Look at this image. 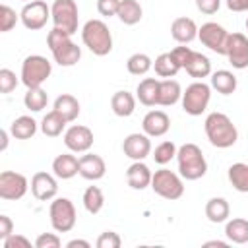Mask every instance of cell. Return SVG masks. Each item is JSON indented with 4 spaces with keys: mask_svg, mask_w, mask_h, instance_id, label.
Returning a JSON list of instances; mask_svg holds the SVG:
<instances>
[{
    "mask_svg": "<svg viewBox=\"0 0 248 248\" xmlns=\"http://www.w3.org/2000/svg\"><path fill=\"white\" fill-rule=\"evenodd\" d=\"M203 132L217 149H229L238 140V130L225 112H209L203 120Z\"/></svg>",
    "mask_w": 248,
    "mask_h": 248,
    "instance_id": "1",
    "label": "cell"
},
{
    "mask_svg": "<svg viewBox=\"0 0 248 248\" xmlns=\"http://www.w3.org/2000/svg\"><path fill=\"white\" fill-rule=\"evenodd\" d=\"M46 45L48 50L54 58V62L62 68H70L76 66L81 58V48L72 41V35H68L66 31L52 27L46 35Z\"/></svg>",
    "mask_w": 248,
    "mask_h": 248,
    "instance_id": "2",
    "label": "cell"
},
{
    "mask_svg": "<svg viewBox=\"0 0 248 248\" xmlns=\"http://www.w3.org/2000/svg\"><path fill=\"white\" fill-rule=\"evenodd\" d=\"M176 163H178V174L184 180H198L207 172V161L202 147L190 141L178 147Z\"/></svg>",
    "mask_w": 248,
    "mask_h": 248,
    "instance_id": "3",
    "label": "cell"
},
{
    "mask_svg": "<svg viewBox=\"0 0 248 248\" xmlns=\"http://www.w3.org/2000/svg\"><path fill=\"white\" fill-rule=\"evenodd\" d=\"M81 41L95 56H107L112 50V33L103 19H87L81 27Z\"/></svg>",
    "mask_w": 248,
    "mask_h": 248,
    "instance_id": "4",
    "label": "cell"
},
{
    "mask_svg": "<svg viewBox=\"0 0 248 248\" xmlns=\"http://www.w3.org/2000/svg\"><path fill=\"white\" fill-rule=\"evenodd\" d=\"M151 190L157 196H161L163 200L174 202V200H180L184 196V180H182V176L178 172L161 167L159 170L153 172Z\"/></svg>",
    "mask_w": 248,
    "mask_h": 248,
    "instance_id": "5",
    "label": "cell"
},
{
    "mask_svg": "<svg viewBox=\"0 0 248 248\" xmlns=\"http://www.w3.org/2000/svg\"><path fill=\"white\" fill-rule=\"evenodd\" d=\"M182 110L190 116H200L207 110V105L211 101V85H207L203 79H196L182 91Z\"/></svg>",
    "mask_w": 248,
    "mask_h": 248,
    "instance_id": "6",
    "label": "cell"
},
{
    "mask_svg": "<svg viewBox=\"0 0 248 248\" xmlns=\"http://www.w3.org/2000/svg\"><path fill=\"white\" fill-rule=\"evenodd\" d=\"M52 74V64L41 54H29L21 62L19 79L25 87H41Z\"/></svg>",
    "mask_w": 248,
    "mask_h": 248,
    "instance_id": "7",
    "label": "cell"
},
{
    "mask_svg": "<svg viewBox=\"0 0 248 248\" xmlns=\"http://www.w3.org/2000/svg\"><path fill=\"white\" fill-rule=\"evenodd\" d=\"M48 219H50V227L56 232H70L78 221L74 202L70 198H54L48 207Z\"/></svg>",
    "mask_w": 248,
    "mask_h": 248,
    "instance_id": "8",
    "label": "cell"
},
{
    "mask_svg": "<svg viewBox=\"0 0 248 248\" xmlns=\"http://www.w3.org/2000/svg\"><path fill=\"white\" fill-rule=\"evenodd\" d=\"M50 19L54 27L66 31L68 35H74L79 23L78 2L76 0H54L50 6Z\"/></svg>",
    "mask_w": 248,
    "mask_h": 248,
    "instance_id": "9",
    "label": "cell"
},
{
    "mask_svg": "<svg viewBox=\"0 0 248 248\" xmlns=\"http://www.w3.org/2000/svg\"><path fill=\"white\" fill-rule=\"evenodd\" d=\"M19 19H21V23H23L25 29L39 31L50 19V6L46 2H43V0L25 2L23 8H21V12H19Z\"/></svg>",
    "mask_w": 248,
    "mask_h": 248,
    "instance_id": "10",
    "label": "cell"
},
{
    "mask_svg": "<svg viewBox=\"0 0 248 248\" xmlns=\"http://www.w3.org/2000/svg\"><path fill=\"white\" fill-rule=\"evenodd\" d=\"M198 39L202 41L203 46H207L215 54H225L227 52V39L229 31L215 23V21H205L202 27H198Z\"/></svg>",
    "mask_w": 248,
    "mask_h": 248,
    "instance_id": "11",
    "label": "cell"
},
{
    "mask_svg": "<svg viewBox=\"0 0 248 248\" xmlns=\"http://www.w3.org/2000/svg\"><path fill=\"white\" fill-rule=\"evenodd\" d=\"M29 188H31V184L21 172H16V170L0 172V198L2 200H6V202L21 200Z\"/></svg>",
    "mask_w": 248,
    "mask_h": 248,
    "instance_id": "12",
    "label": "cell"
},
{
    "mask_svg": "<svg viewBox=\"0 0 248 248\" xmlns=\"http://www.w3.org/2000/svg\"><path fill=\"white\" fill-rule=\"evenodd\" d=\"M225 56L229 58V62L234 70L248 68V35L238 33V31L229 33Z\"/></svg>",
    "mask_w": 248,
    "mask_h": 248,
    "instance_id": "13",
    "label": "cell"
},
{
    "mask_svg": "<svg viewBox=\"0 0 248 248\" xmlns=\"http://www.w3.org/2000/svg\"><path fill=\"white\" fill-rule=\"evenodd\" d=\"M93 141H95V138H93L91 128H87L83 124H72L64 132V145L72 153H87L91 149Z\"/></svg>",
    "mask_w": 248,
    "mask_h": 248,
    "instance_id": "14",
    "label": "cell"
},
{
    "mask_svg": "<svg viewBox=\"0 0 248 248\" xmlns=\"http://www.w3.org/2000/svg\"><path fill=\"white\" fill-rule=\"evenodd\" d=\"M31 194L39 202H52L58 194V180L56 174L39 170L31 176Z\"/></svg>",
    "mask_w": 248,
    "mask_h": 248,
    "instance_id": "15",
    "label": "cell"
},
{
    "mask_svg": "<svg viewBox=\"0 0 248 248\" xmlns=\"http://www.w3.org/2000/svg\"><path fill=\"white\" fill-rule=\"evenodd\" d=\"M122 151L132 161H143L147 155H151V138L147 134H128L122 141Z\"/></svg>",
    "mask_w": 248,
    "mask_h": 248,
    "instance_id": "16",
    "label": "cell"
},
{
    "mask_svg": "<svg viewBox=\"0 0 248 248\" xmlns=\"http://www.w3.org/2000/svg\"><path fill=\"white\" fill-rule=\"evenodd\" d=\"M141 130L149 138H161L170 130V116L165 110H149L141 120Z\"/></svg>",
    "mask_w": 248,
    "mask_h": 248,
    "instance_id": "17",
    "label": "cell"
},
{
    "mask_svg": "<svg viewBox=\"0 0 248 248\" xmlns=\"http://www.w3.org/2000/svg\"><path fill=\"white\" fill-rule=\"evenodd\" d=\"M107 172V165L105 159L97 153H85L79 157V176L85 180H101Z\"/></svg>",
    "mask_w": 248,
    "mask_h": 248,
    "instance_id": "18",
    "label": "cell"
},
{
    "mask_svg": "<svg viewBox=\"0 0 248 248\" xmlns=\"http://www.w3.org/2000/svg\"><path fill=\"white\" fill-rule=\"evenodd\" d=\"M170 37L178 45H188L198 37V25L192 17L180 16L170 23Z\"/></svg>",
    "mask_w": 248,
    "mask_h": 248,
    "instance_id": "19",
    "label": "cell"
},
{
    "mask_svg": "<svg viewBox=\"0 0 248 248\" xmlns=\"http://www.w3.org/2000/svg\"><path fill=\"white\" fill-rule=\"evenodd\" d=\"M151 178H153V172L143 161H134L126 169V182L134 190H145L147 186H151Z\"/></svg>",
    "mask_w": 248,
    "mask_h": 248,
    "instance_id": "20",
    "label": "cell"
},
{
    "mask_svg": "<svg viewBox=\"0 0 248 248\" xmlns=\"http://www.w3.org/2000/svg\"><path fill=\"white\" fill-rule=\"evenodd\" d=\"M52 172L60 180H70L76 174H79V159L72 153L56 155L54 161H52Z\"/></svg>",
    "mask_w": 248,
    "mask_h": 248,
    "instance_id": "21",
    "label": "cell"
},
{
    "mask_svg": "<svg viewBox=\"0 0 248 248\" xmlns=\"http://www.w3.org/2000/svg\"><path fill=\"white\" fill-rule=\"evenodd\" d=\"M182 99V87L176 79L167 78V79H159V97H157V105L161 107H172Z\"/></svg>",
    "mask_w": 248,
    "mask_h": 248,
    "instance_id": "22",
    "label": "cell"
},
{
    "mask_svg": "<svg viewBox=\"0 0 248 248\" xmlns=\"http://www.w3.org/2000/svg\"><path fill=\"white\" fill-rule=\"evenodd\" d=\"M159 97V79L157 78H143L136 87V99L143 107H155Z\"/></svg>",
    "mask_w": 248,
    "mask_h": 248,
    "instance_id": "23",
    "label": "cell"
},
{
    "mask_svg": "<svg viewBox=\"0 0 248 248\" xmlns=\"http://www.w3.org/2000/svg\"><path fill=\"white\" fill-rule=\"evenodd\" d=\"M209 85H211V89H215L221 95H231L236 91L238 79L231 70H217V72H211V83Z\"/></svg>",
    "mask_w": 248,
    "mask_h": 248,
    "instance_id": "24",
    "label": "cell"
},
{
    "mask_svg": "<svg viewBox=\"0 0 248 248\" xmlns=\"http://www.w3.org/2000/svg\"><path fill=\"white\" fill-rule=\"evenodd\" d=\"M110 108L116 116L120 118H128L134 114L136 110V97L130 91H116L110 97Z\"/></svg>",
    "mask_w": 248,
    "mask_h": 248,
    "instance_id": "25",
    "label": "cell"
},
{
    "mask_svg": "<svg viewBox=\"0 0 248 248\" xmlns=\"http://www.w3.org/2000/svg\"><path fill=\"white\" fill-rule=\"evenodd\" d=\"M184 70H186V74L190 78H196V79L209 78L211 76V60L205 54L194 50L192 56H190V60H188V64L184 66Z\"/></svg>",
    "mask_w": 248,
    "mask_h": 248,
    "instance_id": "26",
    "label": "cell"
},
{
    "mask_svg": "<svg viewBox=\"0 0 248 248\" xmlns=\"http://www.w3.org/2000/svg\"><path fill=\"white\" fill-rule=\"evenodd\" d=\"M225 236L229 242L234 244H246L248 242V219L232 217L225 221Z\"/></svg>",
    "mask_w": 248,
    "mask_h": 248,
    "instance_id": "27",
    "label": "cell"
},
{
    "mask_svg": "<svg viewBox=\"0 0 248 248\" xmlns=\"http://www.w3.org/2000/svg\"><path fill=\"white\" fill-rule=\"evenodd\" d=\"M66 118L60 114V112H56L54 108L50 110V112H46L45 116H43V120H41V132L46 136V138H58L60 134H64L66 132Z\"/></svg>",
    "mask_w": 248,
    "mask_h": 248,
    "instance_id": "28",
    "label": "cell"
},
{
    "mask_svg": "<svg viewBox=\"0 0 248 248\" xmlns=\"http://www.w3.org/2000/svg\"><path fill=\"white\" fill-rule=\"evenodd\" d=\"M56 112H60L66 122H74L78 116H79V101L70 95V93H62L54 99V107H52Z\"/></svg>",
    "mask_w": 248,
    "mask_h": 248,
    "instance_id": "29",
    "label": "cell"
},
{
    "mask_svg": "<svg viewBox=\"0 0 248 248\" xmlns=\"http://www.w3.org/2000/svg\"><path fill=\"white\" fill-rule=\"evenodd\" d=\"M37 128H39V124L35 122V118L23 114V116H17L10 124V134L16 140H31L37 134Z\"/></svg>",
    "mask_w": 248,
    "mask_h": 248,
    "instance_id": "30",
    "label": "cell"
},
{
    "mask_svg": "<svg viewBox=\"0 0 248 248\" xmlns=\"http://www.w3.org/2000/svg\"><path fill=\"white\" fill-rule=\"evenodd\" d=\"M231 215V205L225 198H209L207 203H205V217L211 221V223H225Z\"/></svg>",
    "mask_w": 248,
    "mask_h": 248,
    "instance_id": "31",
    "label": "cell"
},
{
    "mask_svg": "<svg viewBox=\"0 0 248 248\" xmlns=\"http://www.w3.org/2000/svg\"><path fill=\"white\" fill-rule=\"evenodd\" d=\"M153 70L159 78L167 79V78H174L182 68L176 62V58L172 56V52H163L153 60Z\"/></svg>",
    "mask_w": 248,
    "mask_h": 248,
    "instance_id": "32",
    "label": "cell"
},
{
    "mask_svg": "<svg viewBox=\"0 0 248 248\" xmlns=\"http://www.w3.org/2000/svg\"><path fill=\"white\" fill-rule=\"evenodd\" d=\"M116 16L124 25H136L141 21L143 10L138 0H120V8H118Z\"/></svg>",
    "mask_w": 248,
    "mask_h": 248,
    "instance_id": "33",
    "label": "cell"
},
{
    "mask_svg": "<svg viewBox=\"0 0 248 248\" xmlns=\"http://www.w3.org/2000/svg\"><path fill=\"white\" fill-rule=\"evenodd\" d=\"M229 182L236 192L248 194V163H232L227 170Z\"/></svg>",
    "mask_w": 248,
    "mask_h": 248,
    "instance_id": "34",
    "label": "cell"
},
{
    "mask_svg": "<svg viewBox=\"0 0 248 248\" xmlns=\"http://www.w3.org/2000/svg\"><path fill=\"white\" fill-rule=\"evenodd\" d=\"M81 202H83V207L87 213L91 215H97L103 205H105V196H103V190L99 186H87L83 196H81Z\"/></svg>",
    "mask_w": 248,
    "mask_h": 248,
    "instance_id": "35",
    "label": "cell"
},
{
    "mask_svg": "<svg viewBox=\"0 0 248 248\" xmlns=\"http://www.w3.org/2000/svg\"><path fill=\"white\" fill-rule=\"evenodd\" d=\"M48 103V95L43 87H27L25 95H23V105L25 108H29L31 112H41Z\"/></svg>",
    "mask_w": 248,
    "mask_h": 248,
    "instance_id": "36",
    "label": "cell"
},
{
    "mask_svg": "<svg viewBox=\"0 0 248 248\" xmlns=\"http://www.w3.org/2000/svg\"><path fill=\"white\" fill-rule=\"evenodd\" d=\"M126 68L132 76H145L153 68V60L145 52H136L126 60Z\"/></svg>",
    "mask_w": 248,
    "mask_h": 248,
    "instance_id": "37",
    "label": "cell"
},
{
    "mask_svg": "<svg viewBox=\"0 0 248 248\" xmlns=\"http://www.w3.org/2000/svg\"><path fill=\"white\" fill-rule=\"evenodd\" d=\"M176 153H178L176 143H174V141H170V140H165V141H161V143L153 149L151 157H153V161H155L157 165L165 167L167 163H170L172 159H176Z\"/></svg>",
    "mask_w": 248,
    "mask_h": 248,
    "instance_id": "38",
    "label": "cell"
},
{
    "mask_svg": "<svg viewBox=\"0 0 248 248\" xmlns=\"http://www.w3.org/2000/svg\"><path fill=\"white\" fill-rule=\"evenodd\" d=\"M17 19H19V14H16L14 8H10L8 4H2L0 6V31L2 33L12 31L16 27Z\"/></svg>",
    "mask_w": 248,
    "mask_h": 248,
    "instance_id": "39",
    "label": "cell"
},
{
    "mask_svg": "<svg viewBox=\"0 0 248 248\" xmlns=\"http://www.w3.org/2000/svg\"><path fill=\"white\" fill-rule=\"evenodd\" d=\"M19 81H21V79H17L16 72H12L10 68H2V70H0V93H4V95L12 93V91L17 87Z\"/></svg>",
    "mask_w": 248,
    "mask_h": 248,
    "instance_id": "40",
    "label": "cell"
},
{
    "mask_svg": "<svg viewBox=\"0 0 248 248\" xmlns=\"http://www.w3.org/2000/svg\"><path fill=\"white\" fill-rule=\"evenodd\" d=\"M95 244H97V248H120L122 238L114 231H105V232L99 234V238H97Z\"/></svg>",
    "mask_w": 248,
    "mask_h": 248,
    "instance_id": "41",
    "label": "cell"
},
{
    "mask_svg": "<svg viewBox=\"0 0 248 248\" xmlns=\"http://www.w3.org/2000/svg\"><path fill=\"white\" fill-rule=\"evenodd\" d=\"M37 248H60L62 246V240L56 232H41L35 242H33Z\"/></svg>",
    "mask_w": 248,
    "mask_h": 248,
    "instance_id": "42",
    "label": "cell"
},
{
    "mask_svg": "<svg viewBox=\"0 0 248 248\" xmlns=\"http://www.w3.org/2000/svg\"><path fill=\"white\" fill-rule=\"evenodd\" d=\"M120 0H97V12L103 17H112L118 14Z\"/></svg>",
    "mask_w": 248,
    "mask_h": 248,
    "instance_id": "43",
    "label": "cell"
},
{
    "mask_svg": "<svg viewBox=\"0 0 248 248\" xmlns=\"http://www.w3.org/2000/svg\"><path fill=\"white\" fill-rule=\"evenodd\" d=\"M2 246H4V248H31V240L25 238L23 234L12 232L8 238L2 240Z\"/></svg>",
    "mask_w": 248,
    "mask_h": 248,
    "instance_id": "44",
    "label": "cell"
},
{
    "mask_svg": "<svg viewBox=\"0 0 248 248\" xmlns=\"http://www.w3.org/2000/svg\"><path fill=\"white\" fill-rule=\"evenodd\" d=\"M170 52H172V56L176 58V62L180 64V68L184 70V66L188 64V60H190V56H192V52H194V50H192L190 46H186V45H180V46L172 48Z\"/></svg>",
    "mask_w": 248,
    "mask_h": 248,
    "instance_id": "45",
    "label": "cell"
},
{
    "mask_svg": "<svg viewBox=\"0 0 248 248\" xmlns=\"http://www.w3.org/2000/svg\"><path fill=\"white\" fill-rule=\"evenodd\" d=\"M196 8L202 14L211 16V14H217V10L221 8V0H196Z\"/></svg>",
    "mask_w": 248,
    "mask_h": 248,
    "instance_id": "46",
    "label": "cell"
},
{
    "mask_svg": "<svg viewBox=\"0 0 248 248\" xmlns=\"http://www.w3.org/2000/svg\"><path fill=\"white\" fill-rule=\"evenodd\" d=\"M14 232V221L8 215H0V240L8 238Z\"/></svg>",
    "mask_w": 248,
    "mask_h": 248,
    "instance_id": "47",
    "label": "cell"
},
{
    "mask_svg": "<svg viewBox=\"0 0 248 248\" xmlns=\"http://www.w3.org/2000/svg\"><path fill=\"white\" fill-rule=\"evenodd\" d=\"M231 12H248V0H225Z\"/></svg>",
    "mask_w": 248,
    "mask_h": 248,
    "instance_id": "48",
    "label": "cell"
},
{
    "mask_svg": "<svg viewBox=\"0 0 248 248\" xmlns=\"http://www.w3.org/2000/svg\"><path fill=\"white\" fill-rule=\"evenodd\" d=\"M78 246H81V248H91V244H89L87 240H81V238H72V240L66 242V248H78Z\"/></svg>",
    "mask_w": 248,
    "mask_h": 248,
    "instance_id": "49",
    "label": "cell"
},
{
    "mask_svg": "<svg viewBox=\"0 0 248 248\" xmlns=\"http://www.w3.org/2000/svg\"><path fill=\"white\" fill-rule=\"evenodd\" d=\"M12 134L8 132V130H0V151H6L8 149V138H10Z\"/></svg>",
    "mask_w": 248,
    "mask_h": 248,
    "instance_id": "50",
    "label": "cell"
},
{
    "mask_svg": "<svg viewBox=\"0 0 248 248\" xmlns=\"http://www.w3.org/2000/svg\"><path fill=\"white\" fill-rule=\"evenodd\" d=\"M203 246H219V248H227L229 242H223V240H207V242H203Z\"/></svg>",
    "mask_w": 248,
    "mask_h": 248,
    "instance_id": "51",
    "label": "cell"
},
{
    "mask_svg": "<svg viewBox=\"0 0 248 248\" xmlns=\"http://www.w3.org/2000/svg\"><path fill=\"white\" fill-rule=\"evenodd\" d=\"M244 25H246V31H248V17H246V23Z\"/></svg>",
    "mask_w": 248,
    "mask_h": 248,
    "instance_id": "52",
    "label": "cell"
},
{
    "mask_svg": "<svg viewBox=\"0 0 248 248\" xmlns=\"http://www.w3.org/2000/svg\"><path fill=\"white\" fill-rule=\"evenodd\" d=\"M21 2H31V0H21Z\"/></svg>",
    "mask_w": 248,
    "mask_h": 248,
    "instance_id": "53",
    "label": "cell"
}]
</instances>
